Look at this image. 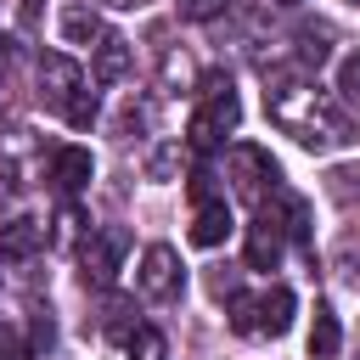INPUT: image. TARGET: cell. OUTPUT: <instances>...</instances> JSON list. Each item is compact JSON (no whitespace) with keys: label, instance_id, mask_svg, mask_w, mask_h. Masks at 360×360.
Masks as SVG:
<instances>
[{"label":"cell","instance_id":"obj_1","mask_svg":"<svg viewBox=\"0 0 360 360\" xmlns=\"http://www.w3.org/2000/svg\"><path fill=\"white\" fill-rule=\"evenodd\" d=\"M264 107H270V118L298 141V146H309V152H343V146H354V118L326 96V90H315V84H276L270 96H264Z\"/></svg>","mask_w":360,"mask_h":360},{"label":"cell","instance_id":"obj_2","mask_svg":"<svg viewBox=\"0 0 360 360\" xmlns=\"http://www.w3.org/2000/svg\"><path fill=\"white\" fill-rule=\"evenodd\" d=\"M202 107L191 112V129H186V141L197 146V152H214L231 129H236V118H242V101H236V90H231V79L225 73H202Z\"/></svg>","mask_w":360,"mask_h":360},{"label":"cell","instance_id":"obj_3","mask_svg":"<svg viewBox=\"0 0 360 360\" xmlns=\"http://www.w3.org/2000/svg\"><path fill=\"white\" fill-rule=\"evenodd\" d=\"M292 292L287 287H264V292H231V326L248 338H281L292 326Z\"/></svg>","mask_w":360,"mask_h":360},{"label":"cell","instance_id":"obj_4","mask_svg":"<svg viewBox=\"0 0 360 360\" xmlns=\"http://www.w3.org/2000/svg\"><path fill=\"white\" fill-rule=\"evenodd\" d=\"M124 253H129V231L124 225H107V231H90L79 242V270L90 287H112L118 270H124Z\"/></svg>","mask_w":360,"mask_h":360},{"label":"cell","instance_id":"obj_5","mask_svg":"<svg viewBox=\"0 0 360 360\" xmlns=\"http://www.w3.org/2000/svg\"><path fill=\"white\" fill-rule=\"evenodd\" d=\"M135 287H141V298H174L180 292V253L169 248V242H152L146 253H141V264H135Z\"/></svg>","mask_w":360,"mask_h":360},{"label":"cell","instance_id":"obj_6","mask_svg":"<svg viewBox=\"0 0 360 360\" xmlns=\"http://www.w3.org/2000/svg\"><path fill=\"white\" fill-rule=\"evenodd\" d=\"M231 174H236V191H248L253 202H264V186L281 180V174H276V158H270L264 146H253V141L231 146Z\"/></svg>","mask_w":360,"mask_h":360},{"label":"cell","instance_id":"obj_7","mask_svg":"<svg viewBox=\"0 0 360 360\" xmlns=\"http://www.w3.org/2000/svg\"><path fill=\"white\" fill-rule=\"evenodd\" d=\"M79 84H84V73H79L73 56H62V51L39 56V96H45L51 107H68V96H73Z\"/></svg>","mask_w":360,"mask_h":360},{"label":"cell","instance_id":"obj_8","mask_svg":"<svg viewBox=\"0 0 360 360\" xmlns=\"http://www.w3.org/2000/svg\"><path fill=\"white\" fill-rule=\"evenodd\" d=\"M129 56H135V51H129L124 34H101V39L90 45V79H96V84H118V79L129 73Z\"/></svg>","mask_w":360,"mask_h":360},{"label":"cell","instance_id":"obj_9","mask_svg":"<svg viewBox=\"0 0 360 360\" xmlns=\"http://www.w3.org/2000/svg\"><path fill=\"white\" fill-rule=\"evenodd\" d=\"M231 231H236V225H231L225 197H202V202H197V214H191V242H197V248H219Z\"/></svg>","mask_w":360,"mask_h":360},{"label":"cell","instance_id":"obj_10","mask_svg":"<svg viewBox=\"0 0 360 360\" xmlns=\"http://www.w3.org/2000/svg\"><path fill=\"white\" fill-rule=\"evenodd\" d=\"M51 180H56V191H84V186L96 180V158H90L84 146H62V152L51 158Z\"/></svg>","mask_w":360,"mask_h":360},{"label":"cell","instance_id":"obj_11","mask_svg":"<svg viewBox=\"0 0 360 360\" xmlns=\"http://www.w3.org/2000/svg\"><path fill=\"white\" fill-rule=\"evenodd\" d=\"M248 264H253V270H276V264H281V225H276L270 214H259V219L248 225Z\"/></svg>","mask_w":360,"mask_h":360},{"label":"cell","instance_id":"obj_12","mask_svg":"<svg viewBox=\"0 0 360 360\" xmlns=\"http://www.w3.org/2000/svg\"><path fill=\"white\" fill-rule=\"evenodd\" d=\"M107 28H101V17H96V6L90 0H73V6H62V39L68 45H96Z\"/></svg>","mask_w":360,"mask_h":360},{"label":"cell","instance_id":"obj_13","mask_svg":"<svg viewBox=\"0 0 360 360\" xmlns=\"http://www.w3.org/2000/svg\"><path fill=\"white\" fill-rule=\"evenodd\" d=\"M39 242H45V225H39V219H28V214H22V219H11V225L0 231V253H6V259H28Z\"/></svg>","mask_w":360,"mask_h":360},{"label":"cell","instance_id":"obj_14","mask_svg":"<svg viewBox=\"0 0 360 360\" xmlns=\"http://www.w3.org/2000/svg\"><path fill=\"white\" fill-rule=\"evenodd\" d=\"M338 343H343V326H338V315L321 304V309H315V326H309V354H315V360H338Z\"/></svg>","mask_w":360,"mask_h":360},{"label":"cell","instance_id":"obj_15","mask_svg":"<svg viewBox=\"0 0 360 360\" xmlns=\"http://www.w3.org/2000/svg\"><path fill=\"white\" fill-rule=\"evenodd\" d=\"M124 349H129V360H169V343H163V332H152V326H135Z\"/></svg>","mask_w":360,"mask_h":360},{"label":"cell","instance_id":"obj_16","mask_svg":"<svg viewBox=\"0 0 360 360\" xmlns=\"http://www.w3.org/2000/svg\"><path fill=\"white\" fill-rule=\"evenodd\" d=\"M96 112H101V107H96V90H84V84H79V90L68 96V107H62V118H68L73 129H90V124H96Z\"/></svg>","mask_w":360,"mask_h":360},{"label":"cell","instance_id":"obj_17","mask_svg":"<svg viewBox=\"0 0 360 360\" xmlns=\"http://www.w3.org/2000/svg\"><path fill=\"white\" fill-rule=\"evenodd\" d=\"M338 96H343L349 107H360V51L338 62Z\"/></svg>","mask_w":360,"mask_h":360},{"label":"cell","instance_id":"obj_18","mask_svg":"<svg viewBox=\"0 0 360 360\" xmlns=\"http://www.w3.org/2000/svg\"><path fill=\"white\" fill-rule=\"evenodd\" d=\"M231 0H180V11L191 17V22H208V17H219Z\"/></svg>","mask_w":360,"mask_h":360},{"label":"cell","instance_id":"obj_19","mask_svg":"<svg viewBox=\"0 0 360 360\" xmlns=\"http://www.w3.org/2000/svg\"><path fill=\"white\" fill-rule=\"evenodd\" d=\"M73 231H79V208H62V214H56V242H68Z\"/></svg>","mask_w":360,"mask_h":360},{"label":"cell","instance_id":"obj_20","mask_svg":"<svg viewBox=\"0 0 360 360\" xmlns=\"http://www.w3.org/2000/svg\"><path fill=\"white\" fill-rule=\"evenodd\" d=\"M17 17H22V22H39V17H45V0H17Z\"/></svg>","mask_w":360,"mask_h":360},{"label":"cell","instance_id":"obj_21","mask_svg":"<svg viewBox=\"0 0 360 360\" xmlns=\"http://www.w3.org/2000/svg\"><path fill=\"white\" fill-rule=\"evenodd\" d=\"M276 6H298V0H276Z\"/></svg>","mask_w":360,"mask_h":360},{"label":"cell","instance_id":"obj_22","mask_svg":"<svg viewBox=\"0 0 360 360\" xmlns=\"http://www.w3.org/2000/svg\"><path fill=\"white\" fill-rule=\"evenodd\" d=\"M354 6H360V0H354Z\"/></svg>","mask_w":360,"mask_h":360}]
</instances>
